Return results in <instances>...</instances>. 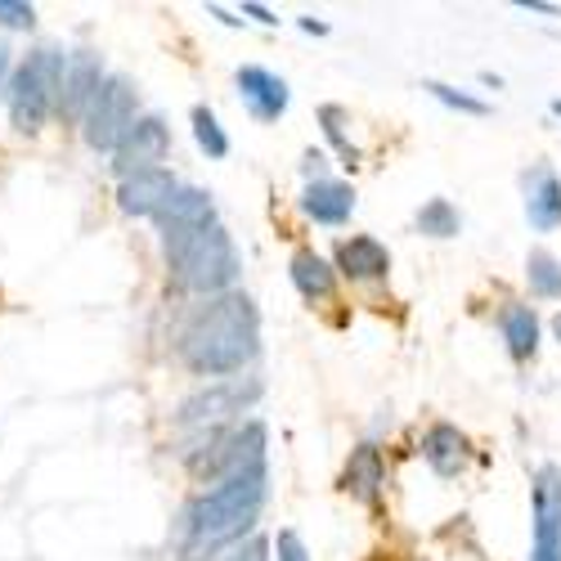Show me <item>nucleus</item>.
Wrapping results in <instances>:
<instances>
[{"label": "nucleus", "mask_w": 561, "mask_h": 561, "mask_svg": "<svg viewBox=\"0 0 561 561\" xmlns=\"http://www.w3.org/2000/svg\"><path fill=\"white\" fill-rule=\"evenodd\" d=\"M256 342H261V314L252 297L225 293V297H207V306H198V314L184 323L180 359L198 378L220 382L229 373H243L252 364Z\"/></svg>", "instance_id": "nucleus-1"}, {"label": "nucleus", "mask_w": 561, "mask_h": 561, "mask_svg": "<svg viewBox=\"0 0 561 561\" xmlns=\"http://www.w3.org/2000/svg\"><path fill=\"white\" fill-rule=\"evenodd\" d=\"M265 494H270L265 462L211 485L207 494H198L180 517V561H207L216 548L243 539V530L256 526V512H261Z\"/></svg>", "instance_id": "nucleus-2"}, {"label": "nucleus", "mask_w": 561, "mask_h": 561, "mask_svg": "<svg viewBox=\"0 0 561 561\" xmlns=\"http://www.w3.org/2000/svg\"><path fill=\"white\" fill-rule=\"evenodd\" d=\"M162 252H167V270L175 278V288L198 293V297H225L233 293L243 274L239 248H233L229 229L203 225V229H180V233H162Z\"/></svg>", "instance_id": "nucleus-3"}, {"label": "nucleus", "mask_w": 561, "mask_h": 561, "mask_svg": "<svg viewBox=\"0 0 561 561\" xmlns=\"http://www.w3.org/2000/svg\"><path fill=\"white\" fill-rule=\"evenodd\" d=\"M64 59L50 45L32 50L14 72H10V85H5V104H10V117H14V130L23 135H36L45 122L55 117V104H59V81H64Z\"/></svg>", "instance_id": "nucleus-4"}, {"label": "nucleus", "mask_w": 561, "mask_h": 561, "mask_svg": "<svg viewBox=\"0 0 561 561\" xmlns=\"http://www.w3.org/2000/svg\"><path fill=\"white\" fill-rule=\"evenodd\" d=\"M190 472L207 485H220L229 477L248 472V467H261L265 462V423H243L233 432H207V445L203 449H190L184 454Z\"/></svg>", "instance_id": "nucleus-5"}, {"label": "nucleus", "mask_w": 561, "mask_h": 561, "mask_svg": "<svg viewBox=\"0 0 561 561\" xmlns=\"http://www.w3.org/2000/svg\"><path fill=\"white\" fill-rule=\"evenodd\" d=\"M135 117H139V104H135L130 77H104V85L95 90V100H90V108L81 117V135H85L90 149L113 153Z\"/></svg>", "instance_id": "nucleus-6"}, {"label": "nucleus", "mask_w": 561, "mask_h": 561, "mask_svg": "<svg viewBox=\"0 0 561 561\" xmlns=\"http://www.w3.org/2000/svg\"><path fill=\"white\" fill-rule=\"evenodd\" d=\"M530 517H535L530 561H561V467L543 462L539 472H535Z\"/></svg>", "instance_id": "nucleus-7"}, {"label": "nucleus", "mask_w": 561, "mask_h": 561, "mask_svg": "<svg viewBox=\"0 0 561 561\" xmlns=\"http://www.w3.org/2000/svg\"><path fill=\"white\" fill-rule=\"evenodd\" d=\"M256 396H261V382H239V378L207 382L203 391H194L190 400L180 404L175 423H180V427H207V423H220V417H229V413H243Z\"/></svg>", "instance_id": "nucleus-8"}, {"label": "nucleus", "mask_w": 561, "mask_h": 561, "mask_svg": "<svg viewBox=\"0 0 561 561\" xmlns=\"http://www.w3.org/2000/svg\"><path fill=\"white\" fill-rule=\"evenodd\" d=\"M167 149H171V130H167V122L162 117H135L130 122V130L117 139V149H113V171L126 180V175H139V171H153V167H162V158H167Z\"/></svg>", "instance_id": "nucleus-9"}, {"label": "nucleus", "mask_w": 561, "mask_h": 561, "mask_svg": "<svg viewBox=\"0 0 561 561\" xmlns=\"http://www.w3.org/2000/svg\"><path fill=\"white\" fill-rule=\"evenodd\" d=\"M104 64L95 55H68L64 59V81H59V104L55 113L68 117V122H81L90 100H95V90L104 85Z\"/></svg>", "instance_id": "nucleus-10"}, {"label": "nucleus", "mask_w": 561, "mask_h": 561, "mask_svg": "<svg viewBox=\"0 0 561 561\" xmlns=\"http://www.w3.org/2000/svg\"><path fill=\"white\" fill-rule=\"evenodd\" d=\"M239 100H243V108L256 117V122H278L288 113V100H293V90H288V81L284 77H274L270 68H256V64H248V68H239Z\"/></svg>", "instance_id": "nucleus-11"}, {"label": "nucleus", "mask_w": 561, "mask_h": 561, "mask_svg": "<svg viewBox=\"0 0 561 561\" xmlns=\"http://www.w3.org/2000/svg\"><path fill=\"white\" fill-rule=\"evenodd\" d=\"M333 270L342 278H351V284H378V278L391 274V252L373 239V233H355V239L337 243V265Z\"/></svg>", "instance_id": "nucleus-12"}, {"label": "nucleus", "mask_w": 561, "mask_h": 561, "mask_svg": "<svg viewBox=\"0 0 561 561\" xmlns=\"http://www.w3.org/2000/svg\"><path fill=\"white\" fill-rule=\"evenodd\" d=\"M175 190H180V180L167 167H153V171L126 175L122 190H117V203H122L126 216H158Z\"/></svg>", "instance_id": "nucleus-13"}, {"label": "nucleus", "mask_w": 561, "mask_h": 561, "mask_svg": "<svg viewBox=\"0 0 561 561\" xmlns=\"http://www.w3.org/2000/svg\"><path fill=\"white\" fill-rule=\"evenodd\" d=\"M382 485H387V462L378 445H359L346 458V472H342V490L351 499H359L364 507H378L382 503Z\"/></svg>", "instance_id": "nucleus-14"}, {"label": "nucleus", "mask_w": 561, "mask_h": 561, "mask_svg": "<svg viewBox=\"0 0 561 561\" xmlns=\"http://www.w3.org/2000/svg\"><path fill=\"white\" fill-rule=\"evenodd\" d=\"M526 220L539 233H552L561 225V180L548 162L526 171Z\"/></svg>", "instance_id": "nucleus-15"}, {"label": "nucleus", "mask_w": 561, "mask_h": 561, "mask_svg": "<svg viewBox=\"0 0 561 561\" xmlns=\"http://www.w3.org/2000/svg\"><path fill=\"white\" fill-rule=\"evenodd\" d=\"M162 233H180V229H203L216 225V203L207 190H194V184H180V190L167 198V207L153 216Z\"/></svg>", "instance_id": "nucleus-16"}, {"label": "nucleus", "mask_w": 561, "mask_h": 561, "mask_svg": "<svg viewBox=\"0 0 561 561\" xmlns=\"http://www.w3.org/2000/svg\"><path fill=\"white\" fill-rule=\"evenodd\" d=\"M301 211L314 225H346L355 211V190L342 180H310L301 194Z\"/></svg>", "instance_id": "nucleus-17"}, {"label": "nucleus", "mask_w": 561, "mask_h": 561, "mask_svg": "<svg viewBox=\"0 0 561 561\" xmlns=\"http://www.w3.org/2000/svg\"><path fill=\"white\" fill-rule=\"evenodd\" d=\"M423 458L432 462L436 477H458L467 462H472V445H467V436L454 427V423H436L427 436H423Z\"/></svg>", "instance_id": "nucleus-18"}, {"label": "nucleus", "mask_w": 561, "mask_h": 561, "mask_svg": "<svg viewBox=\"0 0 561 561\" xmlns=\"http://www.w3.org/2000/svg\"><path fill=\"white\" fill-rule=\"evenodd\" d=\"M288 274H293V284H297V293H301L306 301H329V297L337 293V270L323 261L319 252H310V248H301V252L288 261Z\"/></svg>", "instance_id": "nucleus-19"}, {"label": "nucleus", "mask_w": 561, "mask_h": 561, "mask_svg": "<svg viewBox=\"0 0 561 561\" xmlns=\"http://www.w3.org/2000/svg\"><path fill=\"white\" fill-rule=\"evenodd\" d=\"M499 329H503V342H507L512 359H517V364L535 359V351H539V319H535L530 306L507 301L503 314H499Z\"/></svg>", "instance_id": "nucleus-20"}, {"label": "nucleus", "mask_w": 561, "mask_h": 561, "mask_svg": "<svg viewBox=\"0 0 561 561\" xmlns=\"http://www.w3.org/2000/svg\"><path fill=\"white\" fill-rule=\"evenodd\" d=\"M526 278H530V293H535L539 301H557V297H561V261H557L552 252L535 248V252L526 256Z\"/></svg>", "instance_id": "nucleus-21"}, {"label": "nucleus", "mask_w": 561, "mask_h": 561, "mask_svg": "<svg viewBox=\"0 0 561 561\" xmlns=\"http://www.w3.org/2000/svg\"><path fill=\"white\" fill-rule=\"evenodd\" d=\"M346 122H351V117H346V108H342V104H323V108H319V126H323V135H329V145H333V149L342 153V162L355 171V167H359V149L351 145Z\"/></svg>", "instance_id": "nucleus-22"}, {"label": "nucleus", "mask_w": 561, "mask_h": 561, "mask_svg": "<svg viewBox=\"0 0 561 561\" xmlns=\"http://www.w3.org/2000/svg\"><path fill=\"white\" fill-rule=\"evenodd\" d=\"M458 229H462V220H458L449 198H432L423 211H417V233H427V239H454Z\"/></svg>", "instance_id": "nucleus-23"}, {"label": "nucleus", "mask_w": 561, "mask_h": 561, "mask_svg": "<svg viewBox=\"0 0 561 561\" xmlns=\"http://www.w3.org/2000/svg\"><path fill=\"white\" fill-rule=\"evenodd\" d=\"M194 139H198V149L207 158H229V135H225V126L216 122L211 108H194Z\"/></svg>", "instance_id": "nucleus-24"}, {"label": "nucleus", "mask_w": 561, "mask_h": 561, "mask_svg": "<svg viewBox=\"0 0 561 561\" xmlns=\"http://www.w3.org/2000/svg\"><path fill=\"white\" fill-rule=\"evenodd\" d=\"M423 90H427V95H436L445 108H458V113H467V117H485V113H490V104H485V100L467 95V90H458V85H445V81H423Z\"/></svg>", "instance_id": "nucleus-25"}, {"label": "nucleus", "mask_w": 561, "mask_h": 561, "mask_svg": "<svg viewBox=\"0 0 561 561\" xmlns=\"http://www.w3.org/2000/svg\"><path fill=\"white\" fill-rule=\"evenodd\" d=\"M36 23V10L23 5V0H0V27H14V32H27Z\"/></svg>", "instance_id": "nucleus-26"}, {"label": "nucleus", "mask_w": 561, "mask_h": 561, "mask_svg": "<svg viewBox=\"0 0 561 561\" xmlns=\"http://www.w3.org/2000/svg\"><path fill=\"white\" fill-rule=\"evenodd\" d=\"M274 552H278V561H310V552H306V543H301L297 530H278Z\"/></svg>", "instance_id": "nucleus-27"}, {"label": "nucleus", "mask_w": 561, "mask_h": 561, "mask_svg": "<svg viewBox=\"0 0 561 561\" xmlns=\"http://www.w3.org/2000/svg\"><path fill=\"white\" fill-rule=\"evenodd\" d=\"M265 552H270V548H265V539H252L248 548H233V552H229V557H220V561H265Z\"/></svg>", "instance_id": "nucleus-28"}, {"label": "nucleus", "mask_w": 561, "mask_h": 561, "mask_svg": "<svg viewBox=\"0 0 561 561\" xmlns=\"http://www.w3.org/2000/svg\"><path fill=\"white\" fill-rule=\"evenodd\" d=\"M517 10L522 14H543V19H561L557 5H548V0H517Z\"/></svg>", "instance_id": "nucleus-29"}, {"label": "nucleus", "mask_w": 561, "mask_h": 561, "mask_svg": "<svg viewBox=\"0 0 561 561\" xmlns=\"http://www.w3.org/2000/svg\"><path fill=\"white\" fill-rule=\"evenodd\" d=\"M10 72H14V59H10V45H0V100H5V85H10Z\"/></svg>", "instance_id": "nucleus-30"}, {"label": "nucleus", "mask_w": 561, "mask_h": 561, "mask_svg": "<svg viewBox=\"0 0 561 561\" xmlns=\"http://www.w3.org/2000/svg\"><path fill=\"white\" fill-rule=\"evenodd\" d=\"M323 162H329V158H323V153H306V175H314V180H329V175H323Z\"/></svg>", "instance_id": "nucleus-31"}, {"label": "nucleus", "mask_w": 561, "mask_h": 561, "mask_svg": "<svg viewBox=\"0 0 561 561\" xmlns=\"http://www.w3.org/2000/svg\"><path fill=\"white\" fill-rule=\"evenodd\" d=\"M243 14H248V19H256V23H265V27H274V23H278V19H274L265 5H243Z\"/></svg>", "instance_id": "nucleus-32"}, {"label": "nucleus", "mask_w": 561, "mask_h": 561, "mask_svg": "<svg viewBox=\"0 0 561 561\" xmlns=\"http://www.w3.org/2000/svg\"><path fill=\"white\" fill-rule=\"evenodd\" d=\"M301 32H310V36H329V23H319L314 14H306V19H301Z\"/></svg>", "instance_id": "nucleus-33"}, {"label": "nucleus", "mask_w": 561, "mask_h": 561, "mask_svg": "<svg viewBox=\"0 0 561 561\" xmlns=\"http://www.w3.org/2000/svg\"><path fill=\"white\" fill-rule=\"evenodd\" d=\"M207 14H211V19H220L225 27H239V23H243V19H233V14H229V10H220V5H207Z\"/></svg>", "instance_id": "nucleus-34"}, {"label": "nucleus", "mask_w": 561, "mask_h": 561, "mask_svg": "<svg viewBox=\"0 0 561 561\" xmlns=\"http://www.w3.org/2000/svg\"><path fill=\"white\" fill-rule=\"evenodd\" d=\"M552 333H557V342H561V314H557V319H552Z\"/></svg>", "instance_id": "nucleus-35"}, {"label": "nucleus", "mask_w": 561, "mask_h": 561, "mask_svg": "<svg viewBox=\"0 0 561 561\" xmlns=\"http://www.w3.org/2000/svg\"><path fill=\"white\" fill-rule=\"evenodd\" d=\"M552 113H557V117H561V100H552Z\"/></svg>", "instance_id": "nucleus-36"}]
</instances>
